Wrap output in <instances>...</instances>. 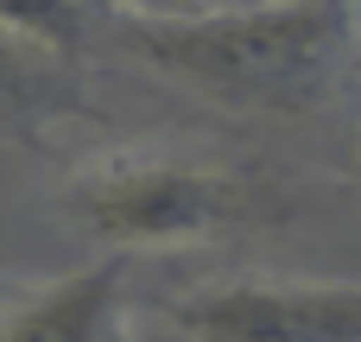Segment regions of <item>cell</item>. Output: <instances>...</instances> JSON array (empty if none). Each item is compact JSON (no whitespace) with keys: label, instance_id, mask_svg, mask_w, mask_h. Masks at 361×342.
Masks as SVG:
<instances>
[{"label":"cell","instance_id":"obj_1","mask_svg":"<svg viewBox=\"0 0 361 342\" xmlns=\"http://www.w3.org/2000/svg\"><path fill=\"white\" fill-rule=\"evenodd\" d=\"M121 44L203 102L247 114H311L349 70L355 19L343 0H273L203 25H121Z\"/></svg>","mask_w":361,"mask_h":342},{"label":"cell","instance_id":"obj_2","mask_svg":"<svg viewBox=\"0 0 361 342\" xmlns=\"http://www.w3.org/2000/svg\"><path fill=\"white\" fill-rule=\"evenodd\" d=\"M63 209L82 222L89 241L121 254H159V248H197L222 241L247 222L254 190L241 171L184 159V152H114L70 178Z\"/></svg>","mask_w":361,"mask_h":342},{"label":"cell","instance_id":"obj_3","mask_svg":"<svg viewBox=\"0 0 361 342\" xmlns=\"http://www.w3.org/2000/svg\"><path fill=\"white\" fill-rule=\"evenodd\" d=\"M165 317L184 342H361V279H216Z\"/></svg>","mask_w":361,"mask_h":342},{"label":"cell","instance_id":"obj_4","mask_svg":"<svg viewBox=\"0 0 361 342\" xmlns=\"http://www.w3.org/2000/svg\"><path fill=\"white\" fill-rule=\"evenodd\" d=\"M0 342H127V267L95 260L0 305Z\"/></svg>","mask_w":361,"mask_h":342},{"label":"cell","instance_id":"obj_5","mask_svg":"<svg viewBox=\"0 0 361 342\" xmlns=\"http://www.w3.org/2000/svg\"><path fill=\"white\" fill-rule=\"evenodd\" d=\"M82 108L76 57L44 51L19 32H0V127H44Z\"/></svg>","mask_w":361,"mask_h":342},{"label":"cell","instance_id":"obj_6","mask_svg":"<svg viewBox=\"0 0 361 342\" xmlns=\"http://www.w3.org/2000/svg\"><path fill=\"white\" fill-rule=\"evenodd\" d=\"M89 25H95V0H0V32H19L63 57L89 44Z\"/></svg>","mask_w":361,"mask_h":342},{"label":"cell","instance_id":"obj_7","mask_svg":"<svg viewBox=\"0 0 361 342\" xmlns=\"http://www.w3.org/2000/svg\"><path fill=\"white\" fill-rule=\"evenodd\" d=\"M108 13H121L127 25H203V19H228V13H254L273 0H102Z\"/></svg>","mask_w":361,"mask_h":342},{"label":"cell","instance_id":"obj_8","mask_svg":"<svg viewBox=\"0 0 361 342\" xmlns=\"http://www.w3.org/2000/svg\"><path fill=\"white\" fill-rule=\"evenodd\" d=\"M355 165H361V133H355Z\"/></svg>","mask_w":361,"mask_h":342},{"label":"cell","instance_id":"obj_9","mask_svg":"<svg viewBox=\"0 0 361 342\" xmlns=\"http://www.w3.org/2000/svg\"><path fill=\"white\" fill-rule=\"evenodd\" d=\"M343 6H349V0H343Z\"/></svg>","mask_w":361,"mask_h":342}]
</instances>
